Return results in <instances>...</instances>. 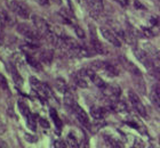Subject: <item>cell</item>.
<instances>
[{"instance_id": "ba28073f", "label": "cell", "mask_w": 160, "mask_h": 148, "mask_svg": "<svg viewBox=\"0 0 160 148\" xmlns=\"http://www.w3.org/2000/svg\"><path fill=\"white\" fill-rule=\"evenodd\" d=\"M73 81L79 88H82V89L88 88V82H87V80H86V76H83L80 72H78L77 74L73 76Z\"/></svg>"}, {"instance_id": "4dcf8cb0", "label": "cell", "mask_w": 160, "mask_h": 148, "mask_svg": "<svg viewBox=\"0 0 160 148\" xmlns=\"http://www.w3.org/2000/svg\"><path fill=\"white\" fill-rule=\"evenodd\" d=\"M154 95L157 96L158 98H159V99H160V87H158V88H157V89H156V93H154Z\"/></svg>"}, {"instance_id": "7c38bea8", "label": "cell", "mask_w": 160, "mask_h": 148, "mask_svg": "<svg viewBox=\"0 0 160 148\" xmlns=\"http://www.w3.org/2000/svg\"><path fill=\"white\" fill-rule=\"evenodd\" d=\"M25 59H27L28 64L32 66L34 69H37V71H40V69H41V64H40L34 57H32L31 55H29V54H25Z\"/></svg>"}, {"instance_id": "8fae6325", "label": "cell", "mask_w": 160, "mask_h": 148, "mask_svg": "<svg viewBox=\"0 0 160 148\" xmlns=\"http://www.w3.org/2000/svg\"><path fill=\"white\" fill-rule=\"evenodd\" d=\"M92 46H93V50L97 54H104V51H105L103 45H102L94 36H92Z\"/></svg>"}, {"instance_id": "83f0119b", "label": "cell", "mask_w": 160, "mask_h": 148, "mask_svg": "<svg viewBox=\"0 0 160 148\" xmlns=\"http://www.w3.org/2000/svg\"><path fill=\"white\" fill-rule=\"evenodd\" d=\"M37 1L39 2V5H41V6H48L50 0H37Z\"/></svg>"}, {"instance_id": "44dd1931", "label": "cell", "mask_w": 160, "mask_h": 148, "mask_svg": "<svg viewBox=\"0 0 160 148\" xmlns=\"http://www.w3.org/2000/svg\"><path fill=\"white\" fill-rule=\"evenodd\" d=\"M142 33H143V36L145 38H152V36H154L153 31L151 29H149V27H143L142 29Z\"/></svg>"}, {"instance_id": "e0dca14e", "label": "cell", "mask_w": 160, "mask_h": 148, "mask_svg": "<svg viewBox=\"0 0 160 148\" xmlns=\"http://www.w3.org/2000/svg\"><path fill=\"white\" fill-rule=\"evenodd\" d=\"M50 116L53 118V121H54V123H55V125H56V128H58V129L62 128V121H61V118L58 117L55 109H50Z\"/></svg>"}, {"instance_id": "d6986e66", "label": "cell", "mask_w": 160, "mask_h": 148, "mask_svg": "<svg viewBox=\"0 0 160 148\" xmlns=\"http://www.w3.org/2000/svg\"><path fill=\"white\" fill-rule=\"evenodd\" d=\"M10 72H12V75H13L14 78V81L17 83V84H22V78H21V75L18 74V72H17L16 67H14V66H12L10 67Z\"/></svg>"}, {"instance_id": "30bf717a", "label": "cell", "mask_w": 160, "mask_h": 148, "mask_svg": "<svg viewBox=\"0 0 160 148\" xmlns=\"http://www.w3.org/2000/svg\"><path fill=\"white\" fill-rule=\"evenodd\" d=\"M104 72L107 73L109 76H117L119 74V69L116 65L113 64H110V63H107L105 64V67H104Z\"/></svg>"}, {"instance_id": "4fadbf2b", "label": "cell", "mask_w": 160, "mask_h": 148, "mask_svg": "<svg viewBox=\"0 0 160 148\" xmlns=\"http://www.w3.org/2000/svg\"><path fill=\"white\" fill-rule=\"evenodd\" d=\"M67 146L68 148H79V141L77 140V138H76V136H73L72 133H70V135L67 137Z\"/></svg>"}, {"instance_id": "484cf974", "label": "cell", "mask_w": 160, "mask_h": 148, "mask_svg": "<svg viewBox=\"0 0 160 148\" xmlns=\"http://www.w3.org/2000/svg\"><path fill=\"white\" fill-rule=\"evenodd\" d=\"M39 124L41 125L42 128H46V129L49 128V123H48L45 118H39Z\"/></svg>"}, {"instance_id": "d6a6232c", "label": "cell", "mask_w": 160, "mask_h": 148, "mask_svg": "<svg viewBox=\"0 0 160 148\" xmlns=\"http://www.w3.org/2000/svg\"><path fill=\"white\" fill-rule=\"evenodd\" d=\"M159 145H160V136H159Z\"/></svg>"}, {"instance_id": "5b68a950", "label": "cell", "mask_w": 160, "mask_h": 148, "mask_svg": "<svg viewBox=\"0 0 160 148\" xmlns=\"http://www.w3.org/2000/svg\"><path fill=\"white\" fill-rule=\"evenodd\" d=\"M72 111H73L74 114H76V116H77L78 121H79L82 125H85L86 128H89V127H90L89 116H88V114L85 112V109H83L81 106H79L77 103H76V104H74V106L72 107Z\"/></svg>"}, {"instance_id": "d590c367", "label": "cell", "mask_w": 160, "mask_h": 148, "mask_svg": "<svg viewBox=\"0 0 160 148\" xmlns=\"http://www.w3.org/2000/svg\"><path fill=\"white\" fill-rule=\"evenodd\" d=\"M133 148H134V147H133Z\"/></svg>"}, {"instance_id": "9c48e42d", "label": "cell", "mask_w": 160, "mask_h": 148, "mask_svg": "<svg viewBox=\"0 0 160 148\" xmlns=\"http://www.w3.org/2000/svg\"><path fill=\"white\" fill-rule=\"evenodd\" d=\"M55 88L60 92H62V93H65L67 91H69L68 83L65 82V80L62 79V78H57V79L55 80Z\"/></svg>"}, {"instance_id": "6da1fadb", "label": "cell", "mask_w": 160, "mask_h": 148, "mask_svg": "<svg viewBox=\"0 0 160 148\" xmlns=\"http://www.w3.org/2000/svg\"><path fill=\"white\" fill-rule=\"evenodd\" d=\"M8 7H9V9L12 10L15 15H17V16L21 17V18L27 20V18H29V17L31 16V12H30L29 6L25 5L24 2H22V1L12 0V1H9V3H8Z\"/></svg>"}, {"instance_id": "e575fe53", "label": "cell", "mask_w": 160, "mask_h": 148, "mask_svg": "<svg viewBox=\"0 0 160 148\" xmlns=\"http://www.w3.org/2000/svg\"><path fill=\"white\" fill-rule=\"evenodd\" d=\"M159 27H160V24H159Z\"/></svg>"}, {"instance_id": "7a4b0ae2", "label": "cell", "mask_w": 160, "mask_h": 148, "mask_svg": "<svg viewBox=\"0 0 160 148\" xmlns=\"http://www.w3.org/2000/svg\"><path fill=\"white\" fill-rule=\"evenodd\" d=\"M31 20H32V23H33L36 30H37L41 36H46L48 33L52 32V26L40 16H38V15H32V16H31Z\"/></svg>"}, {"instance_id": "9a60e30c", "label": "cell", "mask_w": 160, "mask_h": 148, "mask_svg": "<svg viewBox=\"0 0 160 148\" xmlns=\"http://www.w3.org/2000/svg\"><path fill=\"white\" fill-rule=\"evenodd\" d=\"M105 64L107 62H102V60H94V62L90 63L89 69H92L93 71H104V67H105Z\"/></svg>"}, {"instance_id": "2e32d148", "label": "cell", "mask_w": 160, "mask_h": 148, "mask_svg": "<svg viewBox=\"0 0 160 148\" xmlns=\"http://www.w3.org/2000/svg\"><path fill=\"white\" fill-rule=\"evenodd\" d=\"M18 108H20L21 113H22L25 117H29V116L31 115V113H30V111H29V107H28V105L25 104V103L22 102V100H20V102H18Z\"/></svg>"}, {"instance_id": "836d02e7", "label": "cell", "mask_w": 160, "mask_h": 148, "mask_svg": "<svg viewBox=\"0 0 160 148\" xmlns=\"http://www.w3.org/2000/svg\"><path fill=\"white\" fill-rule=\"evenodd\" d=\"M112 1H117V0H112Z\"/></svg>"}, {"instance_id": "cb8c5ba5", "label": "cell", "mask_w": 160, "mask_h": 148, "mask_svg": "<svg viewBox=\"0 0 160 148\" xmlns=\"http://www.w3.org/2000/svg\"><path fill=\"white\" fill-rule=\"evenodd\" d=\"M55 148H68L67 142L62 141V140H56L55 141Z\"/></svg>"}, {"instance_id": "ffe728a7", "label": "cell", "mask_w": 160, "mask_h": 148, "mask_svg": "<svg viewBox=\"0 0 160 148\" xmlns=\"http://www.w3.org/2000/svg\"><path fill=\"white\" fill-rule=\"evenodd\" d=\"M73 27H74V32H76V34H77L78 38H80V39H85V36H86L85 31H83L79 25H74Z\"/></svg>"}, {"instance_id": "d4e9b609", "label": "cell", "mask_w": 160, "mask_h": 148, "mask_svg": "<svg viewBox=\"0 0 160 148\" xmlns=\"http://www.w3.org/2000/svg\"><path fill=\"white\" fill-rule=\"evenodd\" d=\"M134 148H144V142L142 140H140L138 138L135 139V145H134Z\"/></svg>"}, {"instance_id": "7402d4cb", "label": "cell", "mask_w": 160, "mask_h": 148, "mask_svg": "<svg viewBox=\"0 0 160 148\" xmlns=\"http://www.w3.org/2000/svg\"><path fill=\"white\" fill-rule=\"evenodd\" d=\"M134 7L136 8V9H141V10H145L147 9V7L144 6L143 3L142 2H140V1H137V0H134Z\"/></svg>"}, {"instance_id": "f1b7e54d", "label": "cell", "mask_w": 160, "mask_h": 148, "mask_svg": "<svg viewBox=\"0 0 160 148\" xmlns=\"http://www.w3.org/2000/svg\"><path fill=\"white\" fill-rule=\"evenodd\" d=\"M117 1L120 3V5H122L123 7H127L128 6V3H129V0H117Z\"/></svg>"}, {"instance_id": "52a82bcc", "label": "cell", "mask_w": 160, "mask_h": 148, "mask_svg": "<svg viewBox=\"0 0 160 148\" xmlns=\"http://www.w3.org/2000/svg\"><path fill=\"white\" fill-rule=\"evenodd\" d=\"M90 115L93 116L95 120H103L107 115V109L98 107V106H94L90 108Z\"/></svg>"}, {"instance_id": "1f68e13d", "label": "cell", "mask_w": 160, "mask_h": 148, "mask_svg": "<svg viewBox=\"0 0 160 148\" xmlns=\"http://www.w3.org/2000/svg\"><path fill=\"white\" fill-rule=\"evenodd\" d=\"M53 1H55V2H57V3H58V5H60V3H62V0H53Z\"/></svg>"}, {"instance_id": "3957f363", "label": "cell", "mask_w": 160, "mask_h": 148, "mask_svg": "<svg viewBox=\"0 0 160 148\" xmlns=\"http://www.w3.org/2000/svg\"><path fill=\"white\" fill-rule=\"evenodd\" d=\"M128 99H129L130 104L133 106L135 111H136L141 116H147V111H145V107L141 102L140 97L135 93L134 91H129L128 92Z\"/></svg>"}, {"instance_id": "603a6c76", "label": "cell", "mask_w": 160, "mask_h": 148, "mask_svg": "<svg viewBox=\"0 0 160 148\" xmlns=\"http://www.w3.org/2000/svg\"><path fill=\"white\" fill-rule=\"evenodd\" d=\"M0 86L2 87L5 90H7L8 89V84H7V80L5 79V76H2L1 74H0Z\"/></svg>"}, {"instance_id": "f546056e", "label": "cell", "mask_w": 160, "mask_h": 148, "mask_svg": "<svg viewBox=\"0 0 160 148\" xmlns=\"http://www.w3.org/2000/svg\"><path fill=\"white\" fill-rule=\"evenodd\" d=\"M0 148H8V145H7L6 141L2 140V139H0Z\"/></svg>"}, {"instance_id": "ac0fdd59", "label": "cell", "mask_w": 160, "mask_h": 148, "mask_svg": "<svg viewBox=\"0 0 160 148\" xmlns=\"http://www.w3.org/2000/svg\"><path fill=\"white\" fill-rule=\"evenodd\" d=\"M52 59H53V53L50 50H45L41 53V60H43V63L49 64L52 62Z\"/></svg>"}, {"instance_id": "5bb4252c", "label": "cell", "mask_w": 160, "mask_h": 148, "mask_svg": "<svg viewBox=\"0 0 160 148\" xmlns=\"http://www.w3.org/2000/svg\"><path fill=\"white\" fill-rule=\"evenodd\" d=\"M64 104H65V106L70 107V108H72V107L74 106V104H76L74 98H73V95L71 93L70 90L64 93Z\"/></svg>"}, {"instance_id": "8992f818", "label": "cell", "mask_w": 160, "mask_h": 148, "mask_svg": "<svg viewBox=\"0 0 160 148\" xmlns=\"http://www.w3.org/2000/svg\"><path fill=\"white\" fill-rule=\"evenodd\" d=\"M101 34L103 36V38L105 40H108L110 43H112L113 46L116 47H120L121 46V41H120V39L118 38L117 36H116V33L112 31V30L108 29V27H101Z\"/></svg>"}, {"instance_id": "4316f807", "label": "cell", "mask_w": 160, "mask_h": 148, "mask_svg": "<svg viewBox=\"0 0 160 148\" xmlns=\"http://www.w3.org/2000/svg\"><path fill=\"white\" fill-rule=\"evenodd\" d=\"M79 148H89V146H88V141H87L86 139H82V140L79 142Z\"/></svg>"}, {"instance_id": "277c9868", "label": "cell", "mask_w": 160, "mask_h": 148, "mask_svg": "<svg viewBox=\"0 0 160 148\" xmlns=\"http://www.w3.org/2000/svg\"><path fill=\"white\" fill-rule=\"evenodd\" d=\"M134 53H135L136 58L138 59V60H140V62L142 63L149 71H151V69H153L154 67H156L153 60L151 59L150 55H149L147 51H144L143 49H135L134 50Z\"/></svg>"}]
</instances>
